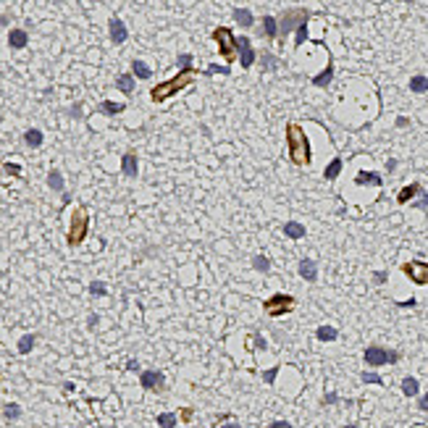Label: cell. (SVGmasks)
I'll list each match as a JSON object with an SVG mask.
<instances>
[{
    "instance_id": "f5cc1de1",
    "label": "cell",
    "mask_w": 428,
    "mask_h": 428,
    "mask_svg": "<svg viewBox=\"0 0 428 428\" xmlns=\"http://www.w3.org/2000/svg\"><path fill=\"white\" fill-rule=\"evenodd\" d=\"M344 428H360V425H344Z\"/></svg>"
},
{
    "instance_id": "7402d4cb",
    "label": "cell",
    "mask_w": 428,
    "mask_h": 428,
    "mask_svg": "<svg viewBox=\"0 0 428 428\" xmlns=\"http://www.w3.org/2000/svg\"><path fill=\"white\" fill-rule=\"evenodd\" d=\"M116 87H119L124 95H132L134 92V76L132 74H121L119 79H116Z\"/></svg>"
},
{
    "instance_id": "60d3db41",
    "label": "cell",
    "mask_w": 428,
    "mask_h": 428,
    "mask_svg": "<svg viewBox=\"0 0 428 428\" xmlns=\"http://www.w3.org/2000/svg\"><path fill=\"white\" fill-rule=\"evenodd\" d=\"M276 373H279V368H271V371H265V373H263V378L268 381V384H273V378H276Z\"/></svg>"
},
{
    "instance_id": "b9f144b4",
    "label": "cell",
    "mask_w": 428,
    "mask_h": 428,
    "mask_svg": "<svg viewBox=\"0 0 428 428\" xmlns=\"http://www.w3.org/2000/svg\"><path fill=\"white\" fill-rule=\"evenodd\" d=\"M386 279H389V276H386L384 271H378V273H373V281H376V284H386Z\"/></svg>"
},
{
    "instance_id": "8d00e7d4",
    "label": "cell",
    "mask_w": 428,
    "mask_h": 428,
    "mask_svg": "<svg viewBox=\"0 0 428 428\" xmlns=\"http://www.w3.org/2000/svg\"><path fill=\"white\" fill-rule=\"evenodd\" d=\"M89 292L97 294V297H102V294H105V284H102V281H92L89 284Z\"/></svg>"
},
{
    "instance_id": "4dcf8cb0",
    "label": "cell",
    "mask_w": 428,
    "mask_h": 428,
    "mask_svg": "<svg viewBox=\"0 0 428 428\" xmlns=\"http://www.w3.org/2000/svg\"><path fill=\"white\" fill-rule=\"evenodd\" d=\"M32 347H34V334H27V337L19 339V352H21V355H29Z\"/></svg>"
},
{
    "instance_id": "ffe728a7",
    "label": "cell",
    "mask_w": 428,
    "mask_h": 428,
    "mask_svg": "<svg viewBox=\"0 0 428 428\" xmlns=\"http://www.w3.org/2000/svg\"><path fill=\"white\" fill-rule=\"evenodd\" d=\"M418 391H420V384H418V378L407 376V378L402 381V394H404V397H418Z\"/></svg>"
},
{
    "instance_id": "4fadbf2b",
    "label": "cell",
    "mask_w": 428,
    "mask_h": 428,
    "mask_svg": "<svg viewBox=\"0 0 428 428\" xmlns=\"http://www.w3.org/2000/svg\"><path fill=\"white\" fill-rule=\"evenodd\" d=\"M260 34L265 40H276V37H279V24H276L273 16H263L260 19Z\"/></svg>"
},
{
    "instance_id": "bcb514c9",
    "label": "cell",
    "mask_w": 428,
    "mask_h": 428,
    "mask_svg": "<svg viewBox=\"0 0 428 428\" xmlns=\"http://www.w3.org/2000/svg\"><path fill=\"white\" fill-rule=\"evenodd\" d=\"M399 307H415V299H404V302H397Z\"/></svg>"
},
{
    "instance_id": "d6986e66",
    "label": "cell",
    "mask_w": 428,
    "mask_h": 428,
    "mask_svg": "<svg viewBox=\"0 0 428 428\" xmlns=\"http://www.w3.org/2000/svg\"><path fill=\"white\" fill-rule=\"evenodd\" d=\"M124 111H126L124 102H113V100H102L100 102V113H105V116H119Z\"/></svg>"
},
{
    "instance_id": "7bdbcfd3",
    "label": "cell",
    "mask_w": 428,
    "mask_h": 428,
    "mask_svg": "<svg viewBox=\"0 0 428 428\" xmlns=\"http://www.w3.org/2000/svg\"><path fill=\"white\" fill-rule=\"evenodd\" d=\"M6 173H14V176H19V173H21V168H19L16 163H6Z\"/></svg>"
},
{
    "instance_id": "d590c367",
    "label": "cell",
    "mask_w": 428,
    "mask_h": 428,
    "mask_svg": "<svg viewBox=\"0 0 428 428\" xmlns=\"http://www.w3.org/2000/svg\"><path fill=\"white\" fill-rule=\"evenodd\" d=\"M179 68H181V71H192V55L189 53L179 55Z\"/></svg>"
},
{
    "instance_id": "2e32d148",
    "label": "cell",
    "mask_w": 428,
    "mask_h": 428,
    "mask_svg": "<svg viewBox=\"0 0 428 428\" xmlns=\"http://www.w3.org/2000/svg\"><path fill=\"white\" fill-rule=\"evenodd\" d=\"M299 276H302L305 281H315L318 279V268H315V263L313 260H299Z\"/></svg>"
},
{
    "instance_id": "277c9868",
    "label": "cell",
    "mask_w": 428,
    "mask_h": 428,
    "mask_svg": "<svg viewBox=\"0 0 428 428\" xmlns=\"http://www.w3.org/2000/svg\"><path fill=\"white\" fill-rule=\"evenodd\" d=\"M213 40L218 42V53H221L226 61H234V55H237V37L231 34V29L216 27L213 29Z\"/></svg>"
},
{
    "instance_id": "681fc988",
    "label": "cell",
    "mask_w": 428,
    "mask_h": 428,
    "mask_svg": "<svg viewBox=\"0 0 428 428\" xmlns=\"http://www.w3.org/2000/svg\"><path fill=\"white\" fill-rule=\"evenodd\" d=\"M337 399H339L337 394H326V404H334V402H337Z\"/></svg>"
},
{
    "instance_id": "7a4b0ae2",
    "label": "cell",
    "mask_w": 428,
    "mask_h": 428,
    "mask_svg": "<svg viewBox=\"0 0 428 428\" xmlns=\"http://www.w3.org/2000/svg\"><path fill=\"white\" fill-rule=\"evenodd\" d=\"M192 79H194V68H192V71H179L173 79H168V82H160V84H155L153 89H150V100H153V102H163L171 95L181 92L184 87H189Z\"/></svg>"
},
{
    "instance_id": "9c48e42d",
    "label": "cell",
    "mask_w": 428,
    "mask_h": 428,
    "mask_svg": "<svg viewBox=\"0 0 428 428\" xmlns=\"http://www.w3.org/2000/svg\"><path fill=\"white\" fill-rule=\"evenodd\" d=\"M237 53H239V63H242V68H250L252 63H255V50H252V42H250V37H237Z\"/></svg>"
},
{
    "instance_id": "e0dca14e",
    "label": "cell",
    "mask_w": 428,
    "mask_h": 428,
    "mask_svg": "<svg viewBox=\"0 0 428 428\" xmlns=\"http://www.w3.org/2000/svg\"><path fill=\"white\" fill-rule=\"evenodd\" d=\"M355 181L357 184H371V187H381V184H384V181H381V176H378V173H373V171H360L355 176Z\"/></svg>"
},
{
    "instance_id": "f35d334b",
    "label": "cell",
    "mask_w": 428,
    "mask_h": 428,
    "mask_svg": "<svg viewBox=\"0 0 428 428\" xmlns=\"http://www.w3.org/2000/svg\"><path fill=\"white\" fill-rule=\"evenodd\" d=\"M263 66H265V68H271V71H273V68H276V58H273L271 53H265V55H263Z\"/></svg>"
},
{
    "instance_id": "f546056e",
    "label": "cell",
    "mask_w": 428,
    "mask_h": 428,
    "mask_svg": "<svg viewBox=\"0 0 428 428\" xmlns=\"http://www.w3.org/2000/svg\"><path fill=\"white\" fill-rule=\"evenodd\" d=\"M252 268L260 271V273H268L271 271V260L265 255H255V258H252Z\"/></svg>"
},
{
    "instance_id": "ab89813d",
    "label": "cell",
    "mask_w": 428,
    "mask_h": 428,
    "mask_svg": "<svg viewBox=\"0 0 428 428\" xmlns=\"http://www.w3.org/2000/svg\"><path fill=\"white\" fill-rule=\"evenodd\" d=\"M415 207H428V192H425V189L420 192V197L415 200Z\"/></svg>"
},
{
    "instance_id": "f907efd6",
    "label": "cell",
    "mask_w": 428,
    "mask_h": 428,
    "mask_svg": "<svg viewBox=\"0 0 428 428\" xmlns=\"http://www.w3.org/2000/svg\"><path fill=\"white\" fill-rule=\"evenodd\" d=\"M126 368H129V371H137L140 365H137V360H129V363H126Z\"/></svg>"
},
{
    "instance_id": "6da1fadb",
    "label": "cell",
    "mask_w": 428,
    "mask_h": 428,
    "mask_svg": "<svg viewBox=\"0 0 428 428\" xmlns=\"http://www.w3.org/2000/svg\"><path fill=\"white\" fill-rule=\"evenodd\" d=\"M286 150H289V160L297 166H307L310 163V145H307V134L302 132L299 124H289L286 126Z\"/></svg>"
},
{
    "instance_id": "74e56055",
    "label": "cell",
    "mask_w": 428,
    "mask_h": 428,
    "mask_svg": "<svg viewBox=\"0 0 428 428\" xmlns=\"http://www.w3.org/2000/svg\"><path fill=\"white\" fill-rule=\"evenodd\" d=\"M363 381H365V384H384V381H381V376H378V373H371V371L363 373Z\"/></svg>"
},
{
    "instance_id": "1f68e13d",
    "label": "cell",
    "mask_w": 428,
    "mask_h": 428,
    "mask_svg": "<svg viewBox=\"0 0 428 428\" xmlns=\"http://www.w3.org/2000/svg\"><path fill=\"white\" fill-rule=\"evenodd\" d=\"M158 425H160V428H173V425H176V415H173V412L158 415Z\"/></svg>"
},
{
    "instance_id": "5bb4252c",
    "label": "cell",
    "mask_w": 428,
    "mask_h": 428,
    "mask_svg": "<svg viewBox=\"0 0 428 428\" xmlns=\"http://www.w3.org/2000/svg\"><path fill=\"white\" fill-rule=\"evenodd\" d=\"M27 42H29V34H27L24 29H11V32H8V45H11L14 50H24Z\"/></svg>"
},
{
    "instance_id": "11a10c76",
    "label": "cell",
    "mask_w": 428,
    "mask_h": 428,
    "mask_svg": "<svg viewBox=\"0 0 428 428\" xmlns=\"http://www.w3.org/2000/svg\"><path fill=\"white\" fill-rule=\"evenodd\" d=\"M0 121H3V119H0Z\"/></svg>"
},
{
    "instance_id": "8fae6325",
    "label": "cell",
    "mask_w": 428,
    "mask_h": 428,
    "mask_svg": "<svg viewBox=\"0 0 428 428\" xmlns=\"http://www.w3.org/2000/svg\"><path fill=\"white\" fill-rule=\"evenodd\" d=\"M140 384H142V389H147V391L163 389V373H160V371H145V373L140 376Z\"/></svg>"
},
{
    "instance_id": "7c38bea8",
    "label": "cell",
    "mask_w": 428,
    "mask_h": 428,
    "mask_svg": "<svg viewBox=\"0 0 428 428\" xmlns=\"http://www.w3.org/2000/svg\"><path fill=\"white\" fill-rule=\"evenodd\" d=\"M121 171H124L126 179H134L137 173H140V163H137V155L134 153H126L121 158Z\"/></svg>"
},
{
    "instance_id": "3957f363",
    "label": "cell",
    "mask_w": 428,
    "mask_h": 428,
    "mask_svg": "<svg viewBox=\"0 0 428 428\" xmlns=\"http://www.w3.org/2000/svg\"><path fill=\"white\" fill-rule=\"evenodd\" d=\"M307 19H310L307 8H289V11H284V14L276 19V24H279V34L297 32L299 24H307Z\"/></svg>"
},
{
    "instance_id": "f6af8a7d",
    "label": "cell",
    "mask_w": 428,
    "mask_h": 428,
    "mask_svg": "<svg viewBox=\"0 0 428 428\" xmlns=\"http://www.w3.org/2000/svg\"><path fill=\"white\" fill-rule=\"evenodd\" d=\"M418 407H420L423 412H428V394H423V397H420V402H418Z\"/></svg>"
},
{
    "instance_id": "816d5d0a",
    "label": "cell",
    "mask_w": 428,
    "mask_h": 428,
    "mask_svg": "<svg viewBox=\"0 0 428 428\" xmlns=\"http://www.w3.org/2000/svg\"><path fill=\"white\" fill-rule=\"evenodd\" d=\"M221 428H239V423H226V425H221Z\"/></svg>"
},
{
    "instance_id": "c3c4849f",
    "label": "cell",
    "mask_w": 428,
    "mask_h": 428,
    "mask_svg": "<svg viewBox=\"0 0 428 428\" xmlns=\"http://www.w3.org/2000/svg\"><path fill=\"white\" fill-rule=\"evenodd\" d=\"M71 116H74V119H79V116H82V108L74 105V108H71Z\"/></svg>"
},
{
    "instance_id": "8992f818",
    "label": "cell",
    "mask_w": 428,
    "mask_h": 428,
    "mask_svg": "<svg viewBox=\"0 0 428 428\" xmlns=\"http://www.w3.org/2000/svg\"><path fill=\"white\" fill-rule=\"evenodd\" d=\"M365 363L371 365V368H378V365H386V363H397L399 360V352H394V350H384V347H368L365 350Z\"/></svg>"
},
{
    "instance_id": "7dc6e473",
    "label": "cell",
    "mask_w": 428,
    "mask_h": 428,
    "mask_svg": "<svg viewBox=\"0 0 428 428\" xmlns=\"http://www.w3.org/2000/svg\"><path fill=\"white\" fill-rule=\"evenodd\" d=\"M386 171H389V173L397 171V160H389V163H386Z\"/></svg>"
},
{
    "instance_id": "ba28073f",
    "label": "cell",
    "mask_w": 428,
    "mask_h": 428,
    "mask_svg": "<svg viewBox=\"0 0 428 428\" xmlns=\"http://www.w3.org/2000/svg\"><path fill=\"white\" fill-rule=\"evenodd\" d=\"M402 271L407 273V279H412L415 284L425 286L428 284V263H420V260H412V263H404Z\"/></svg>"
},
{
    "instance_id": "ee69618b",
    "label": "cell",
    "mask_w": 428,
    "mask_h": 428,
    "mask_svg": "<svg viewBox=\"0 0 428 428\" xmlns=\"http://www.w3.org/2000/svg\"><path fill=\"white\" fill-rule=\"evenodd\" d=\"M271 428H292V423H286V420H273Z\"/></svg>"
},
{
    "instance_id": "e575fe53",
    "label": "cell",
    "mask_w": 428,
    "mask_h": 428,
    "mask_svg": "<svg viewBox=\"0 0 428 428\" xmlns=\"http://www.w3.org/2000/svg\"><path fill=\"white\" fill-rule=\"evenodd\" d=\"M294 34H297V37H294V48H299V45L307 40V24H299Z\"/></svg>"
},
{
    "instance_id": "d4e9b609",
    "label": "cell",
    "mask_w": 428,
    "mask_h": 428,
    "mask_svg": "<svg viewBox=\"0 0 428 428\" xmlns=\"http://www.w3.org/2000/svg\"><path fill=\"white\" fill-rule=\"evenodd\" d=\"M42 140H45V137H42L40 129H29V132H24V142H27L29 147H40Z\"/></svg>"
},
{
    "instance_id": "4316f807",
    "label": "cell",
    "mask_w": 428,
    "mask_h": 428,
    "mask_svg": "<svg viewBox=\"0 0 428 428\" xmlns=\"http://www.w3.org/2000/svg\"><path fill=\"white\" fill-rule=\"evenodd\" d=\"M132 71H134V76H140V79H150V76H153L150 66L142 63V61H132Z\"/></svg>"
},
{
    "instance_id": "5b68a950",
    "label": "cell",
    "mask_w": 428,
    "mask_h": 428,
    "mask_svg": "<svg viewBox=\"0 0 428 428\" xmlns=\"http://www.w3.org/2000/svg\"><path fill=\"white\" fill-rule=\"evenodd\" d=\"M84 237H87V210L84 207H79V210L74 213V218H71V229H68V245L71 247H76V245H82L84 242Z\"/></svg>"
},
{
    "instance_id": "ac0fdd59",
    "label": "cell",
    "mask_w": 428,
    "mask_h": 428,
    "mask_svg": "<svg viewBox=\"0 0 428 428\" xmlns=\"http://www.w3.org/2000/svg\"><path fill=\"white\" fill-rule=\"evenodd\" d=\"M423 189H420V184H407V187H404V189H399V194H397V202H410L412 197H415V194H420Z\"/></svg>"
},
{
    "instance_id": "cb8c5ba5",
    "label": "cell",
    "mask_w": 428,
    "mask_h": 428,
    "mask_svg": "<svg viewBox=\"0 0 428 428\" xmlns=\"http://www.w3.org/2000/svg\"><path fill=\"white\" fill-rule=\"evenodd\" d=\"M342 166H344V163H342V158H334L331 163L326 166V171H323V176H326L329 181H334V179H337L339 173H342Z\"/></svg>"
},
{
    "instance_id": "d6a6232c",
    "label": "cell",
    "mask_w": 428,
    "mask_h": 428,
    "mask_svg": "<svg viewBox=\"0 0 428 428\" xmlns=\"http://www.w3.org/2000/svg\"><path fill=\"white\" fill-rule=\"evenodd\" d=\"M202 74H205V76H210V74H224V76H229V74H231V68H229V66H218V63H210V66H207Z\"/></svg>"
},
{
    "instance_id": "30bf717a",
    "label": "cell",
    "mask_w": 428,
    "mask_h": 428,
    "mask_svg": "<svg viewBox=\"0 0 428 428\" xmlns=\"http://www.w3.org/2000/svg\"><path fill=\"white\" fill-rule=\"evenodd\" d=\"M108 29H111V42H113V45H121V42H126V37H129V32H126V24H124L119 16H113V19L108 21Z\"/></svg>"
},
{
    "instance_id": "603a6c76",
    "label": "cell",
    "mask_w": 428,
    "mask_h": 428,
    "mask_svg": "<svg viewBox=\"0 0 428 428\" xmlns=\"http://www.w3.org/2000/svg\"><path fill=\"white\" fill-rule=\"evenodd\" d=\"M331 79H334V66L329 63L326 68H323V74L313 76V84H315V87H329V84H331Z\"/></svg>"
},
{
    "instance_id": "83f0119b",
    "label": "cell",
    "mask_w": 428,
    "mask_h": 428,
    "mask_svg": "<svg viewBox=\"0 0 428 428\" xmlns=\"http://www.w3.org/2000/svg\"><path fill=\"white\" fill-rule=\"evenodd\" d=\"M48 187L55 189V192H63V176H61V171H50L48 173Z\"/></svg>"
},
{
    "instance_id": "836d02e7",
    "label": "cell",
    "mask_w": 428,
    "mask_h": 428,
    "mask_svg": "<svg viewBox=\"0 0 428 428\" xmlns=\"http://www.w3.org/2000/svg\"><path fill=\"white\" fill-rule=\"evenodd\" d=\"M3 415H6V420H16L19 415H21V407L11 402V404H6V407H3Z\"/></svg>"
},
{
    "instance_id": "484cf974",
    "label": "cell",
    "mask_w": 428,
    "mask_h": 428,
    "mask_svg": "<svg viewBox=\"0 0 428 428\" xmlns=\"http://www.w3.org/2000/svg\"><path fill=\"white\" fill-rule=\"evenodd\" d=\"M315 337H318L320 342H334V339L339 337V331L334 329V326H320V329L315 331Z\"/></svg>"
},
{
    "instance_id": "44dd1931",
    "label": "cell",
    "mask_w": 428,
    "mask_h": 428,
    "mask_svg": "<svg viewBox=\"0 0 428 428\" xmlns=\"http://www.w3.org/2000/svg\"><path fill=\"white\" fill-rule=\"evenodd\" d=\"M284 234L289 239H302L305 237V226L297 224V221H289V224H284Z\"/></svg>"
},
{
    "instance_id": "db71d44e",
    "label": "cell",
    "mask_w": 428,
    "mask_h": 428,
    "mask_svg": "<svg viewBox=\"0 0 428 428\" xmlns=\"http://www.w3.org/2000/svg\"><path fill=\"white\" fill-rule=\"evenodd\" d=\"M404 3H412V0H404Z\"/></svg>"
},
{
    "instance_id": "f1b7e54d",
    "label": "cell",
    "mask_w": 428,
    "mask_h": 428,
    "mask_svg": "<svg viewBox=\"0 0 428 428\" xmlns=\"http://www.w3.org/2000/svg\"><path fill=\"white\" fill-rule=\"evenodd\" d=\"M410 89L412 92H428V76H412L410 79Z\"/></svg>"
},
{
    "instance_id": "52a82bcc",
    "label": "cell",
    "mask_w": 428,
    "mask_h": 428,
    "mask_svg": "<svg viewBox=\"0 0 428 428\" xmlns=\"http://www.w3.org/2000/svg\"><path fill=\"white\" fill-rule=\"evenodd\" d=\"M292 305H294V297H289V294H273V297L265 299V313H268L271 318H279V315L289 313Z\"/></svg>"
},
{
    "instance_id": "9a60e30c",
    "label": "cell",
    "mask_w": 428,
    "mask_h": 428,
    "mask_svg": "<svg viewBox=\"0 0 428 428\" xmlns=\"http://www.w3.org/2000/svg\"><path fill=\"white\" fill-rule=\"evenodd\" d=\"M231 16H234V21L242 29H250L252 24H255V16H252L247 8H234V11H231Z\"/></svg>"
}]
</instances>
